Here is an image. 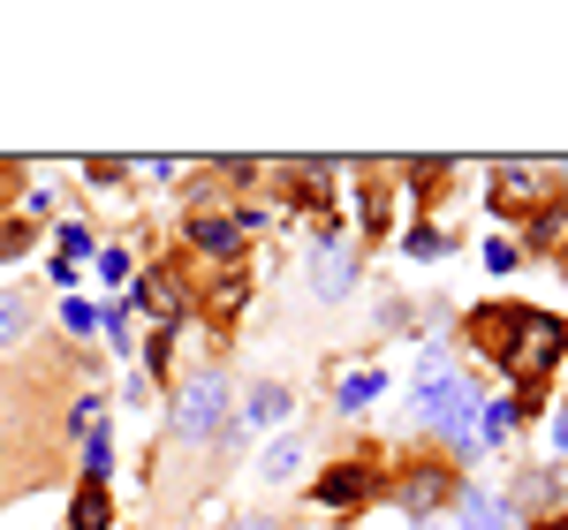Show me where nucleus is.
I'll use <instances>...</instances> for the list:
<instances>
[{
    "label": "nucleus",
    "mask_w": 568,
    "mask_h": 530,
    "mask_svg": "<svg viewBox=\"0 0 568 530\" xmlns=\"http://www.w3.org/2000/svg\"><path fill=\"white\" fill-rule=\"evenodd\" d=\"M45 296L53 288H39V281H0V356H16L45 326Z\"/></svg>",
    "instance_id": "nucleus-16"
},
{
    "label": "nucleus",
    "mask_w": 568,
    "mask_h": 530,
    "mask_svg": "<svg viewBox=\"0 0 568 530\" xmlns=\"http://www.w3.org/2000/svg\"><path fill=\"white\" fill-rule=\"evenodd\" d=\"M39 190V167L31 160H0V221L8 213H23V197Z\"/></svg>",
    "instance_id": "nucleus-23"
},
{
    "label": "nucleus",
    "mask_w": 568,
    "mask_h": 530,
    "mask_svg": "<svg viewBox=\"0 0 568 530\" xmlns=\"http://www.w3.org/2000/svg\"><path fill=\"white\" fill-rule=\"evenodd\" d=\"M455 530H524V523L508 516V500H500V492H485L478 478H470L463 500H455Z\"/></svg>",
    "instance_id": "nucleus-20"
},
{
    "label": "nucleus",
    "mask_w": 568,
    "mask_h": 530,
    "mask_svg": "<svg viewBox=\"0 0 568 530\" xmlns=\"http://www.w3.org/2000/svg\"><path fill=\"white\" fill-rule=\"evenodd\" d=\"M364 273H372V258L356 251V235L342 221L311 227V296L318 304H349L356 288H364Z\"/></svg>",
    "instance_id": "nucleus-9"
},
{
    "label": "nucleus",
    "mask_w": 568,
    "mask_h": 530,
    "mask_svg": "<svg viewBox=\"0 0 568 530\" xmlns=\"http://www.w3.org/2000/svg\"><path fill=\"white\" fill-rule=\"evenodd\" d=\"M463 175H470V167H463V160H447V152H439V160H394V190L417 205V221H433L439 205L463 190Z\"/></svg>",
    "instance_id": "nucleus-13"
},
{
    "label": "nucleus",
    "mask_w": 568,
    "mask_h": 530,
    "mask_svg": "<svg viewBox=\"0 0 568 530\" xmlns=\"http://www.w3.org/2000/svg\"><path fill=\"white\" fill-rule=\"evenodd\" d=\"M304 470H311V425L273 432V447L251 462V478H258V486H304Z\"/></svg>",
    "instance_id": "nucleus-18"
},
{
    "label": "nucleus",
    "mask_w": 568,
    "mask_h": 530,
    "mask_svg": "<svg viewBox=\"0 0 568 530\" xmlns=\"http://www.w3.org/2000/svg\"><path fill=\"white\" fill-rule=\"evenodd\" d=\"M455 342L478 356L508 395H554L568 371V318L554 304H524V296H485V304L455 310Z\"/></svg>",
    "instance_id": "nucleus-1"
},
{
    "label": "nucleus",
    "mask_w": 568,
    "mask_h": 530,
    "mask_svg": "<svg viewBox=\"0 0 568 530\" xmlns=\"http://www.w3.org/2000/svg\"><path fill=\"white\" fill-rule=\"evenodd\" d=\"M561 190H568V160H561Z\"/></svg>",
    "instance_id": "nucleus-32"
},
{
    "label": "nucleus",
    "mask_w": 568,
    "mask_h": 530,
    "mask_svg": "<svg viewBox=\"0 0 568 530\" xmlns=\"http://www.w3.org/2000/svg\"><path fill=\"white\" fill-rule=\"evenodd\" d=\"M39 243H45V227L31 221V213H8V221H0V265L31 258V251H39Z\"/></svg>",
    "instance_id": "nucleus-22"
},
{
    "label": "nucleus",
    "mask_w": 568,
    "mask_h": 530,
    "mask_svg": "<svg viewBox=\"0 0 568 530\" xmlns=\"http://www.w3.org/2000/svg\"><path fill=\"white\" fill-rule=\"evenodd\" d=\"M379 395H387V371L372 364V349L334 356V364H326V409H334L342 425H356V417H364Z\"/></svg>",
    "instance_id": "nucleus-12"
},
{
    "label": "nucleus",
    "mask_w": 568,
    "mask_h": 530,
    "mask_svg": "<svg viewBox=\"0 0 568 530\" xmlns=\"http://www.w3.org/2000/svg\"><path fill=\"white\" fill-rule=\"evenodd\" d=\"M394 251L409 265H439V258H455L463 251V235L455 227H439V221H409V227H394Z\"/></svg>",
    "instance_id": "nucleus-19"
},
{
    "label": "nucleus",
    "mask_w": 568,
    "mask_h": 530,
    "mask_svg": "<svg viewBox=\"0 0 568 530\" xmlns=\"http://www.w3.org/2000/svg\"><path fill=\"white\" fill-rule=\"evenodd\" d=\"M342 175H349V160H265V190L281 197V213L288 221H342L334 213V190H342Z\"/></svg>",
    "instance_id": "nucleus-6"
},
{
    "label": "nucleus",
    "mask_w": 568,
    "mask_h": 530,
    "mask_svg": "<svg viewBox=\"0 0 568 530\" xmlns=\"http://www.w3.org/2000/svg\"><path fill=\"white\" fill-rule=\"evenodd\" d=\"M136 175V160H84V182L91 190H122Z\"/></svg>",
    "instance_id": "nucleus-27"
},
{
    "label": "nucleus",
    "mask_w": 568,
    "mask_h": 530,
    "mask_svg": "<svg viewBox=\"0 0 568 530\" xmlns=\"http://www.w3.org/2000/svg\"><path fill=\"white\" fill-rule=\"evenodd\" d=\"M561 379H568V371H561Z\"/></svg>",
    "instance_id": "nucleus-33"
},
{
    "label": "nucleus",
    "mask_w": 568,
    "mask_h": 530,
    "mask_svg": "<svg viewBox=\"0 0 568 530\" xmlns=\"http://www.w3.org/2000/svg\"><path fill=\"white\" fill-rule=\"evenodd\" d=\"M190 296H197V265L182 258L175 243H160L152 258H136V281H130V310H144L152 326H190Z\"/></svg>",
    "instance_id": "nucleus-5"
},
{
    "label": "nucleus",
    "mask_w": 568,
    "mask_h": 530,
    "mask_svg": "<svg viewBox=\"0 0 568 530\" xmlns=\"http://www.w3.org/2000/svg\"><path fill=\"white\" fill-rule=\"evenodd\" d=\"M296 417V387L288 379H251L243 395H235V425L243 432H281Z\"/></svg>",
    "instance_id": "nucleus-17"
},
{
    "label": "nucleus",
    "mask_w": 568,
    "mask_h": 530,
    "mask_svg": "<svg viewBox=\"0 0 568 530\" xmlns=\"http://www.w3.org/2000/svg\"><path fill=\"white\" fill-rule=\"evenodd\" d=\"M91 273H99L106 288H130V281H136V258H130V243H99V258H91Z\"/></svg>",
    "instance_id": "nucleus-24"
},
{
    "label": "nucleus",
    "mask_w": 568,
    "mask_h": 530,
    "mask_svg": "<svg viewBox=\"0 0 568 530\" xmlns=\"http://www.w3.org/2000/svg\"><path fill=\"white\" fill-rule=\"evenodd\" d=\"M554 462H568V401L554 409Z\"/></svg>",
    "instance_id": "nucleus-30"
},
{
    "label": "nucleus",
    "mask_w": 568,
    "mask_h": 530,
    "mask_svg": "<svg viewBox=\"0 0 568 530\" xmlns=\"http://www.w3.org/2000/svg\"><path fill=\"white\" fill-rule=\"evenodd\" d=\"M500 500H508L516 523H546L554 508H568V462H530V470H516Z\"/></svg>",
    "instance_id": "nucleus-14"
},
{
    "label": "nucleus",
    "mask_w": 568,
    "mask_h": 530,
    "mask_svg": "<svg viewBox=\"0 0 568 530\" xmlns=\"http://www.w3.org/2000/svg\"><path fill=\"white\" fill-rule=\"evenodd\" d=\"M258 296V265H227V273H197V296H190V318L213 334V364L235 349V326Z\"/></svg>",
    "instance_id": "nucleus-8"
},
{
    "label": "nucleus",
    "mask_w": 568,
    "mask_h": 530,
    "mask_svg": "<svg viewBox=\"0 0 568 530\" xmlns=\"http://www.w3.org/2000/svg\"><path fill=\"white\" fill-rule=\"evenodd\" d=\"M463 486H470V470H463L455 455H439L433 440L409 432L402 447H387V492H379V508H402L409 530H439L455 516Z\"/></svg>",
    "instance_id": "nucleus-3"
},
{
    "label": "nucleus",
    "mask_w": 568,
    "mask_h": 530,
    "mask_svg": "<svg viewBox=\"0 0 568 530\" xmlns=\"http://www.w3.org/2000/svg\"><path fill=\"white\" fill-rule=\"evenodd\" d=\"M561 197V167L554 160H493L485 167V213L500 227H524L530 213H546Z\"/></svg>",
    "instance_id": "nucleus-7"
},
{
    "label": "nucleus",
    "mask_w": 568,
    "mask_h": 530,
    "mask_svg": "<svg viewBox=\"0 0 568 530\" xmlns=\"http://www.w3.org/2000/svg\"><path fill=\"white\" fill-rule=\"evenodd\" d=\"M69 530H122L114 523V486L77 478V486H69Z\"/></svg>",
    "instance_id": "nucleus-21"
},
{
    "label": "nucleus",
    "mask_w": 568,
    "mask_h": 530,
    "mask_svg": "<svg viewBox=\"0 0 568 530\" xmlns=\"http://www.w3.org/2000/svg\"><path fill=\"white\" fill-rule=\"evenodd\" d=\"M478 265H485V273H524V251H516V235H485V243H478Z\"/></svg>",
    "instance_id": "nucleus-25"
},
{
    "label": "nucleus",
    "mask_w": 568,
    "mask_h": 530,
    "mask_svg": "<svg viewBox=\"0 0 568 530\" xmlns=\"http://www.w3.org/2000/svg\"><path fill=\"white\" fill-rule=\"evenodd\" d=\"M45 243H53V265H45V281L77 296V273H84V265L99 258V243H106V235H99V227H91L84 213H61V221L45 227Z\"/></svg>",
    "instance_id": "nucleus-15"
},
{
    "label": "nucleus",
    "mask_w": 568,
    "mask_h": 530,
    "mask_svg": "<svg viewBox=\"0 0 568 530\" xmlns=\"http://www.w3.org/2000/svg\"><path fill=\"white\" fill-rule=\"evenodd\" d=\"M251 227L235 221V205L227 213H182V227H175V251L190 265H213V273H227V265H251Z\"/></svg>",
    "instance_id": "nucleus-11"
},
{
    "label": "nucleus",
    "mask_w": 568,
    "mask_h": 530,
    "mask_svg": "<svg viewBox=\"0 0 568 530\" xmlns=\"http://www.w3.org/2000/svg\"><path fill=\"white\" fill-rule=\"evenodd\" d=\"M251 432L235 425V371L227 364H197L182 371L168 395V425H160V455H243Z\"/></svg>",
    "instance_id": "nucleus-2"
},
{
    "label": "nucleus",
    "mask_w": 568,
    "mask_h": 530,
    "mask_svg": "<svg viewBox=\"0 0 568 530\" xmlns=\"http://www.w3.org/2000/svg\"><path fill=\"white\" fill-rule=\"evenodd\" d=\"M524 530H568V508H554L546 523H524Z\"/></svg>",
    "instance_id": "nucleus-31"
},
{
    "label": "nucleus",
    "mask_w": 568,
    "mask_h": 530,
    "mask_svg": "<svg viewBox=\"0 0 568 530\" xmlns=\"http://www.w3.org/2000/svg\"><path fill=\"white\" fill-rule=\"evenodd\" d=\"M349 190H356V251L379 258V251L394 243V205H402V190H394V160H356Z\"/></svg>",
    "instance_id": "nucleus-10"
},
{
    "label": "nucleus",
    "mask_w": 568,
    "mask_h": 530,
    "mask_svg": "<svg viewBox=\"0 0 568 530\" xmlns=\"http://www.w3.org/2000/svg\"><path fill=\"white\" fill-rule=\"evenodd\" d=\"M61 334H69V342H91V334H99V304H84V296H61Z\"/></svg>",
    "instance_id": "nucleus-26"
},
{
    "label": "nucleus",
    "mask_w": 568,
    "mask_h": 530,
    "mask_svg": "<svg viewBox=\"0 0 568 530\" xmlns=\"http://www.w3.org/2000/svg\"><path fill=\"white\" fill-rule=\"evenodd\" d=\"M122 401H130V409H152V401H160V387H152L144 371H130V379H122Z\"/></svg>",
    "instance_id": "nucleus-28"
},
{
    "label": "nucleus",
    "mask_w": 568,
    "mask_h": 530,
    "mask_svg": "<svg viewBox=\"0 0 568 530\" xmlns=\"http://www.w3.org/2000/svg\"><path fill=\"white\" fill-rule=\"evenodd\" d=\"M227 530H304V523H296V516H265V508H258V516H235Z\"/></svg>",
    "instance_id": "nucleus-29"
},
{
    "label": "nucleus",
    "mask_w": 568,
    "mask_h": 530,
    "mask_svg": "<svg viewBox=\"0 0 568 530\" xmlns=\"http://www.w3.org/2000/svg\"><path fill=\"white\" fill-rule=\"evenodd\" d=\"M379 492H387V447L372 440V447H349V455H326L304 478V508L356 523L364 508H379Z\"/></svg>",
    "instance_id": "nucleus-4"
}]
</instances>
